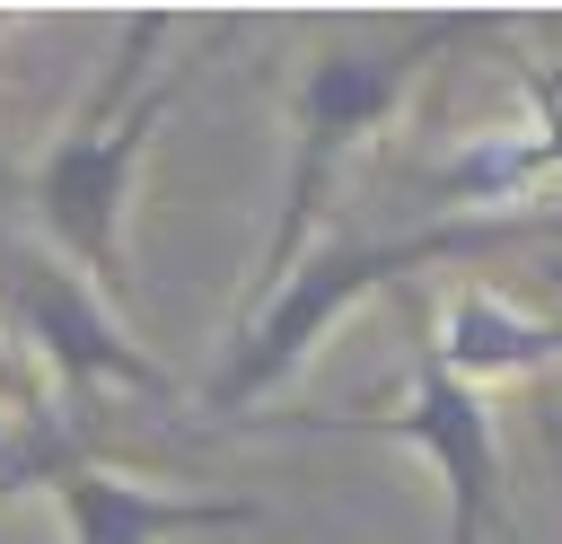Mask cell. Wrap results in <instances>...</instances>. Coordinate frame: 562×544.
Listing matches in <instances>:
<instances>
[{"mask_svg": "<svg viewBox=\"0 0 562 544\" xmlns=\"http://www.w3.org/2000/svg\"><path fill=\"white\" fill-rule=\"evenodd\" d=\"M70 465H97V421L88 412H61L53 395L44 404H0V500L53 491Z\"/></svg>", "mask_w": 562, "mask_h": 544, "instance_id": "ba28073f", "label": "cell"}, {"mask_svg": "<svg viewBox=\"0 0 562 544\" xmlns=\"http://www.w3.org/2000/svg\"><path fill=\"white\" fill-rule=\"evenodd\" d=\"M316 430H360V439L413 447V456L439 474V491H448V544H483L492 526H501V544H527L518 518H509V500H501V421H492V404H483L465 377H448L430 351L413 360L404 404L360 412V421H316Z\"/></svg>", "mask_w": 562, "mask_h": 544, "instance_id": "5b68a950", "label": "cell"}, {"mask_svg": "<svg viewBox=\"0 0 562 544\" xmlns=\"http://www.w3.org/2000/svg\"><path fill=\"white\" fill-rule=\"evenodd\" d=\"M176 26L167 18H132L114 61L97 70L88 105L53 132V149L26 167V211L44 228V246L105 298L123 307L132 298V246H123V219H132V175L167 123V105L184 97V70H158V44Z\"/></svg>", "mask_w": 562, "mask_h": 544, "instance_id": "6da1fadb", "label": "cell"}, {"mask_svg": "<svg viewBox=\"0 0 562 544\" xmlns=\"http://www.w3.org/2000/svg\"><path fill=\"white\" fill-rule=\"evenodd\" d=\"M0 404H44V377L26 369L18 342H0Z\"/></svg>", "mask_w": 562, "mask_h": 544, "instance_id": "9c48e42d", "label": "cell"}, {"mask_svg": "<svg viewBox=\"0 0 562 544\" xmlns=\"http://www.w3.org/2000/svg\"><path fill=\"white\" fill-rule=\"evenodd\" d=\"M0 35H9V18H0Z\"/></svg>", "mask_w": 562, "mask_h": 544, "instance_id": "30bf717a", "label": "cell"}, {"mask_svg": "<svg viewBox=\"0 0 562 544\" xmlns=\"http://www.w3.org/2000/svg\"><path fill=\"white\" fill-rule=\"evenodd\" d=\"M562 228V211H527V219H422V228H404V237H334V246H307L299 254V272L228 333V351H220V369L202 377V412H255L263 395H281L307 360H316V342L360 307V298H378L386 281H404V272H430V263H457V254H501V246H527V237H553Z\"/></svg>", "mask_w": 562, "mask_h": 544, "instance_id": "7a4b0ae2", "label": "cell"}, {"mask_svg": "<svg viewBox=\"0 0 562 544\" xmlns=\"http://www.w3.org/2000/svg\"><path fill=\"white\" fill-rule=\"evenodd\" d=\"M465 35H501V18H422V26H395L386 44H360V35H334L299 79H290V175H281V211H272V237H263V254H255V281H246V298H237V325L299 272V254L316 246V219H325V202H334V175H342V158L413 97V79L448 53V44H465Z\"/></svg>", "mask_w": 562, "mask_h": 544, "instance_id": "3957f363", "label": "cell"}, {"mask_svg": "<svg viewBox=\"0 0 562 544\" xmlns=\"http://www.w3.org/2000/svg\"><path fill=\"white\" fill-rule=\"evenodd\" d=\"M53 509H61V535H70V544H176V535L263 526V500L158 491V483H140V474H114L105 456H97V465H70V474L53 483Z\"/></svg>", "mask_w": 562, "mask_h": 544, "instance_id": "8992f818", "label": "cell"}, {"mask_svg": "<svg viewBox=\"0 0 562 544\" xmlns=\"http://www.w3.org/2000/svg\"><path fill=\"white\" fill-rule=\"evenodd\" d=\"M430 360L483 395L492 377H536V369H553V360H562V316H527V307L501 298V290H457V298L439 307Z\"/></svg>", "mask_w": 562, "mask_h": 544, "instance_id": "52a82bcc", "label": "cell"}, {"mask_svg": "<svg viewBox=\"0 0 562 544\" xmlns=\"http://www.w3.org/2000/svg\"><path fill=\"white\" fill-rule=\"evenodd\" d=\"M0 342L26 351V369L44 377V395H53L61 412H88L97 395H158V404L184 395L176 369H158V360L123 333V316H114L53 246L9 237V228H0ZM88 421H97V412H88Z\"/></svg>", "mask_w": 562, "mask_h": 544, "instance_id": "277c9868", "label": "cell"}]
</instances>
